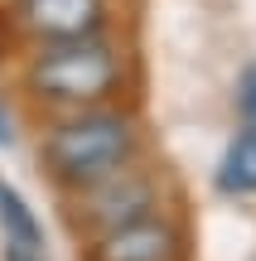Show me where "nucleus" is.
<instances>
[{
    "label": "nucleus",
    "mask_w": 256,
    "mask_h": 261,
    "mask_svg": "<svg viewBox=\"0 0 256 261\" xmlns=\"http://www.w3.org/2000/svg\"><path fill=\"white\" fill-rule=\"evenodd\" d=\"M218 189L232 194V198H251L256 194V130L251 126H242L227 140V150L218 160Z\"/></svg>",
    "instance_id": "nucleus-6"
},
{
    "label": "nucleus",
    "mask_w": 256,
    "mask_h": 261,
    "mask_svg": "<svg viewBox=\"0 0 256 261\" xmlns=\"http://www.w3.org/2000/svg\"><path fill=\"white\" fill-rule=\"evenodd\" d=\"M82 261H184V232L155 208L111 232L82 237Z\"/></svg>",
    "instance_id": "nucleus-4"
},
{
    "label": "nucleus",
    "mask_w": 256,
    "mask_h": 261,
    "mask_svg": "<svg viewBox=\"0 0 256 261\" xmlns=\"http://www.w3.org/2000/svg\"><path fill=\"white\" fill-rule=\"evenodd\" d=\"M0 261H44V247H24V242H5L0 237Z\"/></svg>",
    "instance_id": "nucleus-9"
},
{
    "label": "nucleus",
    "mask_w": 256,
    "mask_h": 261,
    "mask_svg": "<svg viewBox=\"0 0 256 261\" xmlns=\"http://www.w3.org/2000/svg\"><path fill=\"white\" fill-rule=\"evenodd\" d=\"M140 160V126L121 107H82L53 121L39 140V165L58 189H82L111 169Z\"/></svg>",
    "instance_id": "nucleus-1"
},
{
    "label": "nucleus",
    "mask_w": 256,
    "mask_h": 261,
    "mask_svg": "<svg viewBox=\"0 0 256 261\" xmlns=\"http://www.w3.org/2000/svg\"><path fill=\"white\" fill-rule=\"evenodd\" d=\"M126 87V58L102 34L39 44V54L24 63V92L34 102L82 112V107H111Z\"/></svg>",
    "instance_id": "nucleus-2"
},
{
    "label": "nucleus",
    "mask_w": 256,
    "mask_h": 261,
    "mask_svg": "<svg viewBox=\"0 0 256 261\" xmlns=\"http://www.w3.org/2000/svg\"><path fill=\"white\" fill-rule=\"evenodd\" d=\"M111 5L106 0H15V24L39 44L106 34Z\"/></svg>",
    "instance_id": "nucleus-5"
},
{
    "label": "nucleus",
    "mask_w": 256,
    "mask_h": 261,
    "mask_svg": "<svg viewBox=\"0 0 256 261\" xmlns=\"http://www.w3.org/2000/svg\"><path fill=\"white\" fill-rule=\"evenodd\" d=\"M10 140H15V126H10V112L0 107V145H10Z\"/></svg>",
    "instance_id": "nucleus-10"
},
{
    "label": "nucleus",
    "mask_w": 256,
    "mask_h": 261,
    "mask_svg": "<svg viewBox=\"0 0 256 261\" xmlns=\"http://www.w3.org/2000/svg\"><path fill=\"white\" fill-rule=\"evenodd\" d=\"M155 208H160V179L150 169H140V160H131V165L111 169L82 189H68V223L82 237L111 232L131 218L155 213Z\"/></svg>",
    "instance_id": "nucleus-3"
},
{
    "label": "nucleus",
    "mask_w": 256,
    "mask_h": 261,
    "mask_svg": "<svg viewBox=\"0 0 256 261\" xmlns=\"http://www.w3.org/2000/svg\"><path fill=\"white\" fill-rule=\"evenodd\" d=\"M0 237L5 242H24V247H44V223L24 203V194L10 189L5 179H0Z\"/></svg>",
    "instance_id": "nucleus-7"
},
{
    "label": "nucleus",
    "mask_w": 256,
    "mask_h": 261,
    "mask_svg": "<svg viewBox=\"0 0 256 261\" xmlns=\"http://www.w3.org/2000/svg\"><path fill=\"white\" fill-rule=\"evenodd\" d=\"M237 107H242V126L256 130V63L242 73V87H237Z\"/></svg>",
    "instance_id": "nucleus-8"
}]
</instances>
